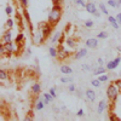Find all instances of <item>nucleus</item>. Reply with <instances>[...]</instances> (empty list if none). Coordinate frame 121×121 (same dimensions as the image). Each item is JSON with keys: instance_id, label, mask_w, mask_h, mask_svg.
<instances>
[{"instance_id": "1", "label": "nucleus", "mask_w": 121, "mask_h": 121, "mask_svg": "<svg viewBox=\"0 0 121 121\" xmlns=\"http://www.w3.org/2000/svg\"><path fill=\"white\" fill-rule=\"evenodd\" d=\"M60 7L58 5H55L51 10V12L48 13V22L51 23V24H57L59 22V19H60Z\"/></svg>"}, {"instance_id": "2", "label": "nucleus", "mask_w": 121, "mask_h": 121, "mask_svg": "<svg viewBox=\"0 0 121 121\" xmlns=\"http://www.w3.org/2000/svg\"><path fill=\"white\" fill-rule=\"evenodd\" d=\"M117 95H119V90L117 86H115V84L113 82L112 85H109L107 88V96L108 98L112 100V103H115L116 99H117Z\"/></svg>"}, {"instance_id": "3", "label": "nucleus", "mask_w": 121, "mask_h": 121, "mask_svg": "<svg viewBox=\"0 0 121 121\" xmlns=\"http://www.w3.org/2000/svg\"><path fill=\"white\" fill-rule=\"evenodd\" d=\"M40 30L43 32V34H44V38L46 39L48 35H50V32H51V27H50V24L48 23H40Z\"/></svg>"}, {"instance_id": "4", "label": "nucleus", "mask_w": 121, "mask_h": 121, "mask_svg": "<svg viewBox=\"0 0 121 121\" xmlns=\"http://www.w3.org/2000/svg\"><path fill=\"white\" fill-rule=\"evenodd\" d=\"M43 39H45V38H44V34H43L41 30H39L36 34L33 35V43H34L35 45H39V44L43 43Z\"/></svg>"}, {"instance_id": "5", "label": "nucleus", "mask_w": 121, "mask_h": 121, "mask_svg": "<svg viewBox=\"0 0 121 121\" xmlns=\"http://www.w3.org/2000/svg\"><path fill=\"white\" fill-rule=\"evenodd\" d=\"M86 46L90 47V48H97L98 46V39H95V38H90L86 40Z\"/></svg>"}, {"instance_id": "6", "label": "nucleus", "mask_w": 121, "mask_h": 121, "mask_svg": "<svg viewBox=\"0 0 121 121\" xmlns=\"http://www.w3.org/2000/svg\"><path fill=\"white\" fill-rule=\"evenodd\" d=\"M107 109V100L105 99H102L99 102V104H98V108H97V114L98 115H100V114H103V112Z\"/></svg>"}, {"instance_id": "7", "label": "nucleus", "mask_w": 121, "mask_h": 121, "mask_svg": "<svg viewBox=\"0 0 121 121\" xmlns=\"http://www.w3.org/2000/svg\"><path fill=\"white\" fill-rule=\"evenodd\" d=\"M85 9H86V11H87L88 13H92V15L97 11V7H96V5H95L93 3H87Z\"/></svg>"}, {"instance_id": "8", "label": "nucleus", "mask_w": 121, "mask_h": 121, "mask_svg": "<svg viewBox=\"0 0 121 121\" xmlns=\"http://www.w3.org/2000/svg\"><path fill=\"white\" fill-rule=\"evenodd\" d=\"M85 56H87V50H86V48H81L80 51H78V52L75 53L74 58H75V59H81V58H84Z\"/></svg>"}, {"instance_id": "9", "label": "nucleus", "mask_w": 121, "mask_h": 121, "mask_svg": "<svg viewBox=\"0 0 121 121\" xmlns=\"http://www.w3.org/2000/svg\"><path fill=\"white\" fill-rule=\"evenodd\" d=\"M60 73L64 74V75H70L73 73V69L70 68L69 65H62L60 67Z\"/></svg>"}, {"instance_id": "10", "label": "nucleus", "mask_w": 121, "mask_h": 121, "mask_svg": "<svg viewBox=\"0 0 121 121\" xmlns=\"http://www.w3.org/2000/svg\"><path fill=\"white\" fill-rule=\"evenodd\" d=\"M86 97L88 100H91V102H95V99H96V92L93 90H87L86 91Z\"/></svg>"}, {"instance_id": "11", "label": "nucleus", "mask_w": 121, "mask_h": 121, "mask_svg": "<svg viewBox=\"0 0 121 121\" xmlns=\"http://www.w3.org/2000/svg\"><path fill=\"white\" fill-rule=\"evenodd\" d=\"M4 46H5L6 52H9V53H12V52L15 51V45L12 44V41H10V43H4Z\"/></svg>"}, {"instance_id": "12", "label": "nucleus", "mask_w": 121, "mask_h": 121, "mask_svg": "<svg viewBox=\"0 0 121 121\" xmlns=\"http://www.w3.org/2000/svg\"><path fill=\"white\" fill-rule=\"evenodd\" d=\"M58 57H59L60 59H64V58L69 57V52L67 51V50H64L63 47H60L59 51H58Z\"/></svg>"}, {"instance_id": "13", "label": "nucleus", "mask_w": 121, "mask_h": 121, "mask_svg": "<svg viewBox=\"0 0 121 121\" xmlns=\"http://www.w3.org/2000/svg\"><path fill=\"white\" fill-rule=\"evenodd\" d=\"M32 92L34 95H39L40 92H41V85H40L39 82H35L33 86H32Z\"/></svg>"}, {"instance_id": "14", "label": "nucleus", "mask_w": 121, "mask_h": 121, "mask_svg": "<svg viewBox=\"0 0 121 121\" xmlns=\"http://www.w3.org/2000/svg\"><path fill=\"white\" fill-rule=\"evenodd\" d=\"M3 41H4V43L12 41V34H11V32H10V30H7L6 33H4V35H3Z\"/></svg>"}, {"instance_id": "15", "label": "nucleus", "mask_w": 121, "mask_h": 121, "mask_svg": "<svg viewBox=\"0 0 121 121\" xmlns=\"http://www.w3.org/2000/svg\"><path fill=\"white\" fill-rule=\"evenodd\" d=\"M105 73H107V69L103 65H98V68L95 70V75H102V74H105Z\"/></svg>"}, {"instance_id": "16", "label": "nucleus", "mask_w": 121, "mask_h": 121, "mask_svg": "<svg viewBox=\"0 0 121 121\" xmlns=\"http://www.w3.org/2000/svg\"><path fill=\"white\" fill-rule=\"evenodd\" d=\"M44 107H45L44 99H39L38 102H36V104H35V109L40 112V110H43V109H44Z\"/></svg>"}, {"instance_id": "17", "label": "nucleus", "mask_w": 121, "mask_h": 121, "mask_svg": "<svg viewBox=\"0 0 121 121\" xmlns=\"http://www.w3.org/2000/svg\"><path fill=\"white\" fill-rule=\"evenodd\" d=\"M48 52H50V56L53 57V58L58 57V52H57V50H56L53 46H50V47H48Z\"/></svg>"}, {"instance_id": "18", "label": "nucleus", "mask_w": 121, "mask_h": 121, "mask_svg": "<svg viewBox=\"0 0 121 121\" xmlns=\"http://www.w3.org/2000/svg\"><path fill=\"white\" fill-rule=\"evenodd\" d=\"M73 78L72 76H63V78H60V82L62 84H70V82H73Z\"/></svg>"}, {"instance_id": "19", "label": "nucleus", "mask_w": 121, "mask_h": 121, "mask_svg": "<svg viewBox=\"0 0 121 121\" xmlns=\"http://www.w3.org/2000/svg\"><path fill=\"white\" fill-rule=\"evenodd\" d=\"M116 63L114 62V60H110V62H108L107 63V69L108 70H114V69H116Z\"/></svg>"}, {"instance_id": "20", "label": "nucleus", "mask_w": 121, "mask_h": 121, "mask_svg": "<svg viewBox=\"0 0 121 121\" xmlns=\"http://www.w3.org/2000/svg\"><path fill=\"white\" fill-rule=\"evenodd\" d=\"M108 5H110L112 7H120L121 5L119 4V0H108Z\"/></svg>"}, {"instance_id": "21", "label": "nucleus", "mask_w": 121, "mask_h": 121, "mask_svg": "<svg viewBox=\"0 0 121 121\" xmlns=\"http://www.w3.org/2000/svg\"><path fill=\"white\" fill-rule=\"evenodd\" d=\"M99 9H100V12H102V13L109 16V12H108V10H107V7H105V5H104L103 3H100V4H99Z\"/></svg>"}, {"instance_id": "22", "label": "nucleus", "mask_w": 121, "mask_h": 121, "mask_svg": "<svg viewBox=\"0 0 121 121\" xmlns=\"http://www.w3.org/2000/svg\"><path fill=\"white\" fill-rule=\"evenodd\" d=\"M23 40H24V34H23V33H19V34L16 36V43H17V44L22 43Z\"/></svg>"}, {"instance_id": "23", "label": "nucleus", "mask_w": 121, "mask_h": 121, "mask_svg": "<svg viewBox=\"0 0 121 121\" xmlns=\"http://www.w3.org/2000/svg\"><path fill=\"white\" fill-rule=\"evenodd\" d=\"M108 35H109V34H108L107 32H100V33L97 34V39H107Z\"/></svg>"}, {"instance_id": "24", "label": "nucleus", "mask_w": 121, "mask_h": 121, "mask_svg": "<svg viewBox=\"0 0 121 121\" xmlns=\"http://www.w3.org/2000/svg\"><path fill=\"white\" fill-rule=\"evenodd\" d=\"M98 79L100 80V82H105V81H108V80H109V75L102 74V75H99V78H98Z\"/></svg>"}, {"instance_id": "25", "label": "nucleus", "mask_w": 121, "mask_h": 121, "mask_svg": "<svg viewBox=\"0 0 121 121\" xmlns=\"http://www.w3.org/2000/svg\"><path fill=\"white\" fill-rule=\"evenodd\" d=\"M65 41H67V45H68L69 47H74V46H75V43H74V40H73V39L68 38V39L65 40Z\"/></svg>"}, {"instance_id": "26", "label": "nucleus", "mask_w": 121, "mask_h": 121, "mask_svg": "<svg viewBox=\"0 0 121 121\" xmlns=\"http://www.w3.org/2000/svg\"><path fill=\"white\" fill-rule=\"evenodd\" d=\"M0 79H1V80H5V79H7V73L5 72L4 69H1V70H0Z\"/></svg>"}, {"instance_id": "27", "label": "nucleus", "mask_w": 121, "mask_h": 121, "mask_svg": "<svg viewBox=\"0 0 121 121\" xmlns=\"http://www.w3.org/2000/svg\"><path fill=\"white\" fill-rule=\"evenodd\" d=\"M68 91H69V92H75V91H76V87H75V85L70 82V84L68 85Z\"/></svg>"}, {"instance_id": "28", "label": "nucleus", "mask_w": 121, "mask_h": 121, "mask_svg": "<svg viewBox=\"0 0 121 121\" xmlns=\"http://www.w3.org/2000/svg\"><path fill=\"white\" fill-rule=\"evenodd\" d=\"M12 11H13V9L11 7V6H6V9H5V12H6V15L7 16H11V13H12Z\"/></svg>"}, {"instance_id": "29", "label": "nucleus", "mask_w": 121, "mask_h": 121, "mask_svg": "<svg viewBox=\"0 0 121 121\" xmlns=\"http://www.w3.org/2000/svg\"><path fill=\"white\" fill-rule=\"evenodd\" d=\"M44 97L47 99V100H50V102H52V100L55 99L53 97H52V95L51 93H50V92H47V93H44Z\"/></svg>"}, {"instance_id": "30", "label": "nucleus", "mask_w": 121, "mask_h": 121, "mask_svg": "<svg viewBox=\"0 0 121 121\" xmlns=\"http://www.w3.org/2000/svg\"><path fill=\"white\" fill-rule=\"evenodd\" d=\"M93 26H95V23H93V21H91V19H87L85 22V27H87V28H92Z\"/></svg>"}, {"instance_id": "31", "label": "nucleus", "mask_w": 121, "mask_h": 121, "mask_svg": "<svg viewBox=\"0 0 121 121\" xmlns=\"http://www.w3.org/2000/svg\"><path fill=\"white\" fill-rule=\"evenodd\" d=\"M91 84H92V86H95V87H99V86H100V80H99V79L92 80V81H91Z\"/></svg>"}, {"instance_id": "32", "label": "nucleus", "mask_w": 121, "mask_h": 121, "mask_svg": "<svg viewBox=\"0 0 121 121\" xmlns=\"http://www.w3.org/2000/svg\"><path fill=\"white\" fill-rule=\"evenodd\" d=\"M6 26H7V27H9L10 29H11V28L13 27V21H12L11 18H9L7 21H6Z\"/></svg>"}, {"instance_id": "33", "label": "nucleus", "mask_w": 121, "mask_h": 121, "mask_svg": "<svg viewBox=\"0 0 121 121\" xmlns=\"http://www.w3.org/2000/svg\"><path fill=\"white\" fill-rule=\"evenodd\" d=\"M48 92L52 95V97H53V98H56V97H57V93H56V88H55V87H51V88H50V91H48Z\"/></svg>"}, {"instance_id": "34", "label": "nucleus", "mask_w": 121, "mask_h": 121, "mask_svg": "<svg viewBox=\"0 0 121 121\" xmlns=\"http://www.w3.org/2000/svg\"><path fill=\"white\" fill-rule=\"evenodd\" d=\"M108 21L110 22V24H112V23H115V22H117V21H116V18H115L114 16H108Z\"/></svg>"}, {"instance_id": "35", "label": "nucleus", "mask_w": 121, "mask_h": 121, "mask_svg": "<svg viewBox=\"0 0 121 121\" xmlns=\"http://www.w3.org/2000/svg\"><path fill=\"white\" fill-rule=\"evenodd\" d=\"M59 38H60V33H56V34H55V36L52 38L51 41H52V43H56V41H57V39H59Z\"/></svg>"}, {"instance_id": "36", "label": "nucleus", "mask_w": 121, "mask_h": 121, "mask_svg": "<svg viewBox=\"0 0 121 121\" xmlns=\"http://www.w3.org/2000/svg\"><path fill=\"white\" fill-rule=\"evenodd\" d=\"M75 3H76L78 5H80V6H84V7H86V4H85L84 0H75Z\"/></svg>"}, {"instance_id": "37", "label": "nucleus", "mask_w": 121, "mask_h": 121, "mask_svg": "<svg viewBox=\"0 0 121 121\" xmlns=\"http://www.w3.org/2000/svg\"><path fill=\"white\" fill-rule=\"evenodd\" d=\"M109 120H112V121H119L120 119L116 116V115H114V114H112V115H110L109 116Z\"/></svg>"}, {"instance_id": "38", "label": "nucleus", "mask_w": 121, "mask_h": 121, "mask_svg": "<svg viewBox=\"0 0 121 121\" xmlns=\"http://www.w3.org/2000/svg\"><path fill=\"white\" fill-rule=\"evenodd\" d=\"M114 84L117 86V88L121 91V79H119V80H116V81H114Z\"/></svg>"}, {"instance_id": "39", "label": "nucleus", "mask_w": 121, "mask_h": 121, "mask_svg": "<svg viewBox=\"0 0 121 121\" xmlns=\"http://www.w3.org/2000/svg\"><path fill=\"white\" fill-rule=\"evenodd\" d=\"M19 3L22 4L23 7H27V6H28V0H19Z\"/></svg>"}, {"instance_id": "40", "label": "nucleus", "mask_w": 121, "mask_h": 121, "mask_svg": "<svg viewBox=\"0 0 121 121\" xmlns=\"http://www.w3.org/2000/svg\"><path fill=\"white\" fill-rule=\"evenodd\" d=\"M115 18H116V21H117V23L121 26V13H117L116 16H115Z\"/></svg>"}, {"instance_id": "41", "label": "nucleus", "mask_w": 121, "mask_h": 121, "mask_svg": "<svg viewBox=\"0 0 121 121\" xmlns=\"http://www.w3.org/2000/svg\"><path fill=\"white\" fill-rule=\"evenodd\" d=\"M24 16H26V19H27V21L30 22V17H29V13H28L27 10H24Z\"/></svg>"}, {"instance_id": "42", "label": "nucleus", "mask_w": 121, "mask_h": 121, "mask_svg": "<svg viewBox=\"0 0 121 121\" xmlns=\"http://www.w3.org/2000/svg\"><path fill=\"white\" fill-rule=\"evenodd\" d=\"M114 62L116 63V65H119V64H120V62H121V56H120V57H117V58H115V59H114Z\"/></svg>"}, {"instance_id": "43", "label": "nucleus", "mask_w": 121, "mask_h": 121, "mask_svg": "<svg viewBox=\"0 0 121 121\" xmlns=\"http://www.w3.org/2000/svg\"><path fill=\"white\" fill-rule=\"evenodd\" d=\"M112 27L115 28V29H119V28H120V24H119L117 22H115V23H112Z\"/></svg>"}, {"instance_id": "44", "label": "nucleus", "mask_w": 121, "mask_h": 121, "mask_svg": "<svg viewBox=\"0 0 121 121\" xmlns=\"http://www.w3.org/2000/svg\"><path fill=\"white\" fill-rule=\"evenodd\" d=\"M82 69L84 70H91V67L88 64H82Z\"/></svg>"}, {"instance_id": "45", "label": "nucleus", "mask_w": 121, "mask_h": 121, "mask_svg": "<svg viewBox=\"0 0 121 121\" xmlns=\"http://www.w3.org/2000/svg\"><path fill=\"white\" fill-rule=\"evenodd\" d=\"M76 115H78V116H84V109H80Z\"/></svg>"}, {"instance_id": "46", "label": "nucleus", "mask_w": 121, "mask_h": 121, "mask_svg": "<svg viewBox=\"0 0 121 121\" xmlns=\"http://www.w3.org/2000/svg\"><path fill=\"white\" fill-rule=\"evenodd\" d=\"M33 119H34V117H33L32 115H28V116H26V117H24V120H26V121H30V120H33Z\"/></svg>"}, {"instance_id": "47", "label": "nucleus", "mask_w": 121, "mask_h": 121, "mask_svg": "<svg viewBox=\"0 0 121 121\" xmlns=\"http://www.w3.org/2000/svg\"><path fill=\"white\" fill-rule=\"evenodd\" d=\"M103 63H104L103 58H98V64H99V65H103Z\"/></svg>"}, {"instance_id": "48", "label": "nucleus", "mask_w": 121, "mask_h": 121, "mask_svg": "<svg viewBox=\"0 0 121 121\" xmlns=\"http://www.w3.org/2000/svg\"><path fill=\"white\" fill-rule=\"evenodd\" d=\"M93 15H95L96 17H100V12H98V11H96V12H95Z\"/></svg>"}, {"instance_id": "49", "label": "nucleus", "mask_w": 121, "mask_h": 121, "mask_svg": "<svg viewBox=\"0 0 121 121\" xmlns=\"http://www.w3.org/2000/svg\"><path fill=\"white\" fill-rule=\"evenodd\" d=\"M116 50H117V51H120V52H121V46H117V47H116Z\"/></svg>"}, {"instance_id": "50", "label": "nucleus", "mask_w": 121, "mask_h": 121, "mask_svg": "<svg viewBox=\"0 0 121 121\" xmlns=\"http://www.w3.org/2000/svg\"><path fill=\"white\" fill-rule=\"evenodd\" d=\"M52 1H53V3L56 4V3H58V1H59V0H52Z\"/></svg>"}, {"instance_id": "51", "label": "nucleus", "mask_w": 121, "mask_h": 121, "mask_svg": "<svg viewBox=\"0 0 121 121\" xmlns=\"http://www.w3.org/2000/svg\"><path fill=\"white\" fill-rule=\"evenodd\" d=\"M119 4H120V5H121V0H119Z\"/></svg>"}]
</instances>
